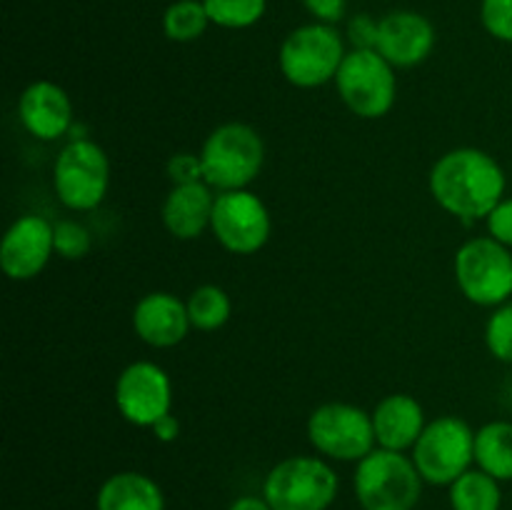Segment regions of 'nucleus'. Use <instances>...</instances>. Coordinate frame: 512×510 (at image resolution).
Returning a JSON list of instances; mask_svg holds the SVG:
<instances>
[{
	"label": "nucleus",
	"instance_id": "32",
	"mask_svg": "<svg viewBox=\"0 0 512 510\" xmlns=\"http://www.w3.org/2000/svg\"><path fill=\"white\" fill-rule=\"evenodd\" d=\"M150 430H153V435L160 440V443H173V440L180 435V420L175 418L173 413H168L165 418H160Z\"/></svg>",
	"mask_w": 512,
	"mask_h": 510
},
{
	"label": "nucleus",
	"instance_id": "18",
	"mask_svg": "<svg viewBox=\"0 0 512 510\" xmlns=\"http://www.w3.org/2000/svg\"><path fill=\"white\" fill-rule=\"evenodd\" d=\"M215 198L208 183L173 185L160 205V220L165 230L178 240H195L210 228Z\"/></svg>",
	"mask_w": 512,
	"mask_h": 510
},
{
	"label": "nucleus",
	"instance_id": "25",
	"mask_svg": "<svg viewBox=\"0 0 512 510\" xmlns=\"http://www.w3.org/2000/svg\"><path fill=\"white\" fill-rule=\"evenodd\" d=\"M485 345L495 360L512 365V300L493 308L485 323Z\"/></svg>",
	"mask_w": 512,
	"mask_h": 510
},
{
	"label": "nucleus",
	"instance_id": "34",
	"mask_svg": "<svg viewBox=\"0 0 512 510\" xmlns=\"http://www.w3.org/2000/svg\"><path fill=\"white\" fill-rule=\"evenodd\" d=\"M510 505H512V498H510Z\"/></svg>",
	"mask_w": 512,
	"mask_h": 510
},
{
	"label": "nucleus",
	"instance_id": "22",
	"mask_svg": "<svg viewBox=\"0 0 512 510\" xmlns=\"http://www.w3.org/2000/svg\"><path fill=\"white\" fill-rule=\"evenodd\" d=\"M188 315L190 325L200 333H213V330H220L233 315V300L225 293L220 285L205 283L198 285V288L190 293L188 298Z\"/></svg>",
	"mask_w": 512,
	"mask_h": 510
},
{
	"label": "nucleus",
	"instance_id": "20",
	"mask_svg": "<svg viewBox=\"0 0 512 510\" xmlns=\"http://www.w3.org/2000/svg\"><path fill=\"white\" fill-rule=\"evenodd\" d=\"M475 463L495 480H512V423L490 420L475 430Z\"/></svg>",
	"mask_w": 512,
	"mask_h": 510
},
{
	"label": "nucleus",
	"instance_id": "30",
	"mask_svg": "<svg viewBox=\"0 0 512 510\" xmlns=\"http://www.w3.org/2000/svg\"><path fill=\"white\" fill-rule=\"evenodd\" d=\"M378 28L380 20H373L368 13L355 15L348 23V40L353 43V50H375V45H378Z\"/></svg>",
	"mask_w": 512,
	"mask_h": 510
},
{
	"label": "nucleus",
	"instance_id": "9",
	"mask_svg": "<svg viewBox=\"0 0 512 510\" xmlns=\"http://www.w3.org/2000/svg\"><path fill=\"white\" fill-rule=\"evenodd\" d=\"M410 458L425 483L453 485L475 463V430L458 415H440L425 425Z\"/></svg>",
	"mask_w": 512,
	"mask_h": 510
},
{
	"label": "nucleus",
	"instance_id": "12",
	"mask_svg": "<svg viewBox=\"0 0 512 510\" xmlns=\"http://www.w3.org/2000/svg\"><path fill=\"white\" fill-rule=\"evenodd\" d=\"M115 408L138 428H153L173 413V383L165 368L150 360H135L115 380Z\"/></svg>",
	"mask_w": 512,
	"mask_h": 510
},
{
	"label": "nucleus",
	"instance_id": "15",
	"mask_svg": "<svg viewBox=\"0 0 512 510\" xmlns=\"http://www.w3.org/2000/svg\"><path fill=\"white\" fill-rule=\"evenodd\" d=\"M18 118L35 140L53 143L73 128V103L58 83L35 80L20 93Z\"/></svg>",
	"mask_w": 512,
	"mask_h": 510
},
{
	"label": "nucleus",
	"instance_id": "14",
	"mask_svg": "<svg viewBox=\"0 0 512 510\" xmlns=\"http://www.w3.org/2000/svg\"><path fill=\"white\" fill-rule=\"evenodd\" d=\"M435 48V28L425 15L413 10H393L380 20L378 50L393 68H415L425 63Z\"/></svg>",
	"mask_w": 512,
	"mask_h": 510
},
{
	"label": "nucleus",
	"instance_id": "5",
	"mask_svg": "<svg viewBox=\"0 0 512 510\" xmlns=\"http://www.w3.org/2000/svg\"><path fill=\"white\" fill-rule=\"evenodd\" d=\"M338 488V473L323 458L293 455L265 475L263 498L273 510H328Z\"/></svg>",
	"mask_w": 512,
	"mask_h": 510
},
{
	"label": "nucleus",
	"instance_id": "31",
	"mask_svg": "<svg viewBox=\"0 0 512 510\" xmlns=\"http://www.w3.org/2000/svg\"><path fill=\"white\" fill-rule=\"evenodd\" d=\"M303 5L318 23L325 25L340 23L345 15V0H303Z\"/></svg>",
	"mask_w": 512,
	"mask_h": 510
},
{
	"label": "nucleus",
	"instance_id": "13",
	"mask_svg": "<svg viewBox=\"0 0 512 510\" xmlns=\"http://www.w3.org/2000/svg\"><path fill=\"white\" fill-rule=\"evenodd\" d=\"M55 253V230L48 218L38 213L20 215L5 230L0 243V268L10 280L38 278Z\"/></svg>",
	"mask_w": 512,
	"mask_h": 510
},
{
	"label": "nucleus",
	"instance_id": "27",
	"mask_svg": "<svg viewBox=\"0 0 512 510\" xmlns=\"http://www.w3.org/2000/svg\"><path fill=\"white\" fill-rule=\"evenodd\" d=\"M480 20L495 40L512 43V0H483Z\"/></svg>",
	"mask_w": 512,
	"mask_h": 510
},
{
	"label": "nucleus",
	"instance_id": "16",
	"mask_svg": "<svg viewBox=\"0 0 512 510\" xmlns=\"http://www.w3.org/2000/svg\"><path fill=\"white\" fill-rule=\"evenodd\" d=\"M188 305L168 290L145 293L133 308V330L150 348H175L188 338Z\"/></svg>",
	"mask_w": 512,
	"mask_h": 510
},
{
	"label": "nucleus",
	"instance_id": "19",
	"mask_svg": "<svg viewBox=\"0 0 512 510\" xmlns=\"http://www.w3.org/2000/svg\"><path fill=\"white\" fill-rule=\"evenodd\" d=\"M98 510H165V495L150 475L138 470L115 473L100 485Z\"/></svg>",
	"mask_w": 512,
	"mask_h": 510
},
{
	"label": "nucleus",
	"instance_id": "11",
	"mask_svg": "<svg viewBox=\"0 0 512 510\" xmlns=\"http://www.w3.org/2000/svg\"><path fill=\"white\" fill-rule=\"evenodd\" d=\"M210 233L233 255H253L268 245L273 218L260 195L245 190L218 193L210 218Z\"/></svg>",
	"mask_w": 512,
	"mask_h": 510
},
{
	"label": "nucleus",
	"instance_id": "4",
	"mask_svg": "<svg viewBox=\"0 0 512 510\" xmlns=\"http://www.w3.org/2000/svg\"><path fill=\"white\" fill-rule=\"evenodd\" d=\"M455 283L480 308H498L512 298V250L490 235L470 238L455 250Z\"/></svg>",
	"mask_w": 512,
	"mask_h": 510
},
{
	"label": "nucleus",
	"instance_id": "8",
	"mask_svg": "<svg viewBox=\"0 0 512 510\" xmlns=\"http://www.w3.org/2000/svg\"><path fill=\"white\" fill-rule=\"evenodd\" d=\"M110 188L108 153L95 140H70L53 163V190L60 203L75 213L95 210Z\"/></svg>",
	"mask_w": 512,
	"mask_h": 510
},
{
	"label": "nucleus",
	"instance_id": "24",
	"mask_svg": "<svg viewBox=\"0 0 512 510\" xmlns=\"http://www.w3.org/2000/svg\"><path fill=\"white\" fill-rule=\"evenodd\" d=\"M210 23L220 28H250L265 15L268 0H203Z\"/></svg>",
	"mask_w": 512,
	"mask_h": 510
},
{
	"label": "nucleus",
	"instance_id": "29",
	"mask_svg": "<svg viewBox=\"0 0 512 510\" xmlns=\"http://www.w3.org/2000/svg\"><path fill=\"white\" fill-rule=\"evenodd\" d=\"M488 235L512 250V198H503L485 218Z\"/></svg>",
	"mask_w": 512,
	"mask_h": 510
},
{
	"label": "nucleus",
	"instance_id": "1",
	"mask_svg": "<svg viewBox=\"0 0 512 510\" xmlns=\"http://www.w3.org/2000/svg\"><path fill=\"white\" fill-rule=\"evenodd\" d=\"M428 188L445 213L473 225L505 198L508 178L503 165L485 150L453 148L433 163Z\"/></svg>",
	"mask_w": 512,
	"mask_h": 510
},
{
	"label": "nucleus",
	"instance_id": "23",
	"mask_svg": "<svg viewBox=\"0 0 512 510\" xmlns=\"http://www.w3.org/2000/svg\"><path fill=\"white\" fill-rule=\"evenodd\" d=\"M210 18L205 13L203 0H175L163 13V30L175 43L198 40L208 28Z\"/></svg>",
	"mask_w": 512,
	"mask_h": 510
},
{
	"label": "nucleus",
	"instance_id": "26",
	"mask_svg": "<svg viewBox=\"0 0 512 510\" xmlns=\"http://www.w3.org/2000/svg\"><path fill=\"white\" fill-rule=\"evenodd\" d=\"M55 230V253L65 260H80L93 248L88 228L80 225L78 220H58L53 223Z\"/></svg>",
	"mask_w": 512,
	"mask_h": 510
},
{
	"label": "nucleus",
	"instance_id": "28",
	"mask_svg": "<svg viewBox=\"0 0 512 510\" xmlns=\"http://www.w3.org/2000/svg\"><path fill=\"white\" fill-rule=\"evenodd\" d=\"M170 183L173 185H190V183H205L203 160L200 153H175L170 155L168 165H165Z\"/></svg>",
	"mask_w": 512,
	"mask_h": 510
},
{
	"label": "nucleus",
	"instance_id": "6",
	"mask_svg": "<svg viewBox=\"0 0 512 510\" xmlns=\"http://www.w3.org/2000/svg\"><path fill=\"white\" fill-rule=\"evenodd\" d=\"M345 43L333 25L313 23L295 28L283 40L278 65L283 78L300 90L330 83L345 60Z\"/></svg>",
	"mask_w": 512,
	"mask_h": 510
},
{
	"label": "nucleus",
	"instance_id": "2",
	"mask_svg": "<svg viewBox=\"0 0 512 510\" xmlns=\"http://www.w3.org/2000/svg\"><path fill=\"white\" fill-rule=\"evenodd\" d=\"M205 183L218 193L245 190L260 175L265 163V143L258 130L240 120L210 130L200 148Z\"/></svg>",
	"mask_w": 512,
	"mask_h": 510
},
{
	"label": "nucleus",
	"instance_id": "3",
	"mask_svg": "<svg viewBox=\"0 0 512 510\" xmlns=\"http://www.w3.org/2000/svg\"><path fill=\"white\" fill-rule=\"evenodd\" d=\"M423 483L413 458L385 448L365 455L353 475L355 498L363 510H415Z\"/></svg>",
	"mask_w": 512,
	"mask_h": 510
},
{
	"label": "nucleus",
	"instance_id": "7",
	"mask_svg": "<svg viewBox=\"0 0 512 510\" xmlns=\"http://www.w3.org/2000/svg\"><path fill=\"white\" fill-rule=\"evenodd\" d=\"M340 100L363 120L385 118L398 100V75L378 50H350L335 75Z\"/></svg>",
	"mask_w": 512,
	"mask_h": 510
},
{
	"label": "nucleus",
	"instance_id": "33",
	"mask_svg": "<svg viewBox=\"0 0 512 510\" xmlns=\"http://www.w3.org/2000/svg\"><path fill=\"white\" fill-rule=\"evenodd\" d=\"M228 510H273L268 505V500L258 498V495H243V498L233 500Z\"/></svg>",
	"mask_w": 512,
	"mask_h": 510
},
{
	"label": "nucleus",
	"instance_id": "10",
	"mask_svg": "<svg viewBox=\"0 0 512 510\" xmlns=\"http://www.w3.org/2000/svg\"><path fill=\"white\" fill-rule=\"evenodd\" d=\"M308 440L320 455L340 463H360L373 453V415L353 403H323L308 415Z\"/></svg>",
	"mask_w": 512,
	"mask_h": 510
},
{
	"label": "nucleus",
	"instance_id": "17",
	"mask_svg": "<svg viewBox=\"0 0 512 510\" xmlns=\"http://www.w3.org/2000/svg\"><path fill=\"white\" fill-rule=\"evenodd\" d=\"M373 428L378 448L385 450H413L418 438L423 435L425 425V408L420 400L410 393H390L373 408Z\"/></svg>",
	"mask_w": 512,
	"mask_h": 510
},
{
	"label": "nucleus",
	"instance_id": "21",
	"mask_svg": "<svg viewBox=\"0 0 512 510\" xmlns=\"http://www.w3.org/2000/svg\"><path fill=\"white\" fill-rule=\"evenodd\" d=\"M503 490L500 480L485 470H468L450 485V508L453 510H500Z\"/></svg>",
	"mask_w": 512,
	"mask_h": 510
}]
</instances>
